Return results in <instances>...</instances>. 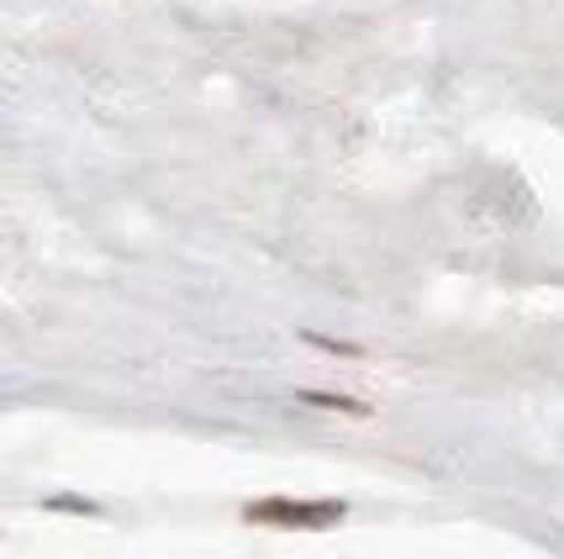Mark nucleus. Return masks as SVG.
<instances>
[{
	"instance_id": "1",
	"label": "nucleus",
	"mask_w": 564,
	"mask_h": 559,
	"mask_svg": "<svg viewBox=\"0 0 564 559\" xmlns=\"http://www.w3.org/2000/svg\"><path fill=\"white\" fill-rule=\"evenodd\" d=\"M243 517L248 523H264V528H306V534H317V528L344 523L348 507L344 502H291V496H264V502H248Z\"/></svg>"
},
{
	"instance_id": "2",
	"label": "nucleus",
	"mask_w": 564,
	"mask_h": 559,
	"mask_svg": "<svg viewBox=\"0 0 564 559\" xmlns=\"http://www.w3.org/2000/svg\"><path fill=\"white\" fill-rule=\"evenodd\" d=\"M301 407H322V412H338V417H369L365 401H354V396H333V390H301Z\"/></svg>"
}]
</instances>
